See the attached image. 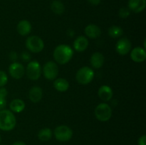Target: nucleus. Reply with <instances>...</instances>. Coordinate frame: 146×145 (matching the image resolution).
<instances>
[{
    "mask_svg": "<svg viewBox=\"0 0 146 145\" xmlns=\"http://www.w3.org/2000/svg\"><path fill=\"white\" fill-rule=\"evenodd\" d=\"M74 55V51L69 45L61 44L56 47L54 51V58L55 61L61 65H64L71 61Z\"/></svg>",
    "mask_w": 146,
    "mask_h": 145,
    "instance_id": "1",
    "label": "nucleus"
},
{
    "mask_svg": "<svg viewBox=\"0 0 146 145\" xmlns=\"http://www.w3.org/2000/svg\"><path fill=\"white\" fill-rule=\"evenodd\" d=\"M17 119L12 112L8 109L0 110V129L11 131L15 127Z\"/></svg>",
    "mask_w": 146,
    "mask_h": 145,
    "instance_id": "2",
    "label": "nucleus"
},
{
    "mask_svg": "<svg viewBox=\"0 0 146 145\" xmlns=\"http://www.w3.org/2000/svg\"><path fill=\"white\" fill-rule=\"evenodd\" d=\"M94 114L98 120L101 122H107L112 117V109L106 102L98 104L95 108Z\"/></svg>",
    "mask_w": 146,
    "mask_h": 145,
    "instance_id": "3",
    "label": "nucleus"
},
{
    "mask_svg": "<svg viewBox=\"0 0 146 145\" xmlns=\"http://www.w3.org/2000/svg\"><path fill=\"white\" fill-rule=\"evenodd\" d=\"M94 78V71L88 66L81 68L76 74V80L81 85H88L93 80Z\"/></svg>",
    "mask_w": 146,
    "mask_h": 145,
    "instance_id": "4",
    "label": "nucleus"
},
{
    "mask_svg": "<svg viewBox=\"0 0 146 145\" xmlns=\"http://www.w3.org/2000/svg\"><path fill=\"white\" fill-rule=\"evenodd\" d=\"M26 47L31 52L38 53L44 49V43L40 37L37 36H31L26 41Z\"/></svg>",
    "mask_w": 146,
    "mask_h": 145,
    "instance_id": "5",
    "label": "nucleus"
},
{
    "mask_svg": "<svg viewBox=\"0 0 146 145\" xmlns=\"http://www.w3.org/2000/svg\"><path fill=\"white\" fill-rule=\"evenodd\" d=\"M54 136L59 142H68L72 138L73 131L66 125H60L54 129Z\"/></svg>",
    "mask_w": 146,
    "mask_h": 145,
    "instance_id": "6",
    "label": "nucleus"
},
{
    "mask_svg": "<svg viewBox=\"0 0 146 145\" xmlns=\"http://www.w3.org/2000/svg\"><path fill=\"white\" fill-rule=\"evenodd\" d=\"M41 75V67L36 61H30L27 67V75L31 80H36Z\"/></svg>",
    "mask_w": 146,
    "mask_h": 145,
    "instance_id": "7",
    "label": "nucleus"
},
{
    "mask_svg": "<svg viewBox=\"0 0 146 145\" xmlns=\"http://www.w3.org/2000/svg\"><path fill=\"white\" fill-rule=\"evenodd\" d=\"M43 73L47 80H55L58 75V67L56 63L54 61H48L46 63L43 68Z\"/></svg>",
    "mask_w": 146,
    "mask_h": 145,
    "instance_id": "8",
    "label": "nucleus"
},
{
    "mask_svg": "<svg viewBox=\"0 0 146 145\" xmlns=\"http://www.w3.org/2000/svg\"><path fill=\"white\" fill-rule=\"evenodd\" d=\"M131 46H132V44H131V41L124 37V38H120L116 43L115 50L118 54L121 55H125L131 51Z\"/></svg>",
    "mask_w": 146,
    "mask_h": 145,
    "instance_id": "9",
    "label": "nucleus"
},
{
    "mask_svg": "<svg viewBox=\"0 0 146 145\" xmlns=\"http://www.w3.org/2000/svg\"><path fill=\"white\" fill-rule=\"evenodd\" d=\"M9 72L10 75L14 79H20L25 73V68L22 64L14 62L9 67Z\"/></svg>",
    "mask_w": 146,
    "mask_h": 145,
    "instance_id": "10",
    "label": "nucleus"
},
{
    "mask_svg": "<svg viewBox=\"0 0 146 145\" xmlns=\"http://www.w3.org/2000/svg\"><path fill=\"white\" fill-rule=\"evenodd\" d=\"M131 58L135 63L143 62L146 59L145 49L142 47H135L131 50Z\"/></svg>",
    "mask_w": 146,
    "mask_h": 145,
    "instance_id": "11",
    "label": "nucleus"
},
{
    "mask_svg": "<svg viewBox=\"0 0 146 145\" xmlns=\"http://www.w3.org/2000/svg\"><path fill=\"white\" fill-rule=\"evenodd\" d=\"M145 6L146 0H128V9L135 13H140L143 11Z\"/></svg>",
    "mask_w": 146,
    "mask_h": 145,
    "instance_id": "12",
    "label": "nucleus"
},
{
    "mask_svg": "<svg viewBox=\"0 0 146 145\" xmlns=\"http://www.w3.org/2000/svg\"><path fill=\"white\" fill-rule=\"evenodd\" d=\"M43 90L42 88L38 86H34L30 89L29 92V98L30 100L34 103L40 102L42 99Z\"/></svg>",
    "mask_w": 146,
    "mask_h": 145,
    "instance_id": "13",
    "label": "nucleus"
},
{
    "mask_svg": "<svg viewBox=\"0 0 146 145\" xmlns=\"http://www.w3.org/2000/svg\"><path fill=\"white\" fill-rule=\"evenodd\" d=\"M98 97L101 98V100L107 102V101L111 100L113 95V92L111 87L108 86V85H102L98 89Z\"/></svg>",
    "mask_w": 146,
    "mask_h": 145,
    "instance_id": "14",
    "label": "nucleus"
},
{
    "mask_svg": "<svg viewBox=\"0 0 146 145\" xmlns=\"http://www.w3.org/2000/svg\"><path fill=\"white\" fill-rule=\"evenodd\" d=\"M88 46V40L85 36H80L77 37L74 42V48L78 52L86 51Z\"/></svg>",
    "mask_w": 146,
    "mask_h": 145,
    "instance_id": "15",
    "label": "nucleus"
},
{
    "mask_svg": "<svg viewBox=\"0 0 146 145\" xmlns=\"http://www.w3.org/2000/svg\"><path fill=\"white\" fill-rule=\"evenodd\" d=\"M104 61H105V58L104 55L99 52H96L93 53L90 59L91 65L95 69L101 68L104 65Z\"/></svg>",
    "mask_w": 146,
    "mask_h": 145,
    "instance_id": "16",
    "label": "nucleus"
},
{
    "mask_svg": "<svg viewBox=\"0 0 146 145\" xmlns=\"http://www.w3.org/2000/svg\"><path fill=\"white\" fill-rule=\"evenodd\" d=\"M31 24L27 20H21L17 24V29L19 34L21 36H27L31 31Z\"/></svg>",
    "mask_w": 146,
    "mask_h": 145,
    "instance_id": "17",
    "label": "nucleus"
},
{
    "mask_svg": "<svg viewBox=\"0 0 146 145\" xmlns=\"http://www.w3.org/2000/svg\"><path fill=\"white\" fill-rule=\"evenodd\" d=\"M85 34L88 38H97L101 35V30L97 25L89 24L85 28Z\"/></svg>",
    "mask_w": 146,
    "mask_h": 145,
    "instance_id": "18",
    "label": "nucleus"
},
{
    "mask_svg": "<svg viewBox=\"0 0 146 145\" xmlns=\"http://www.w3.org/2000/svg\"><path fill=\"white\" fill-rule=\"evenodd\" d=\"M54 87L58 92H66L69 88V82L65 78H57L54 80Z\"/></svg>",
    "mask_w": 146,
    "mask_h": 145,
    "instance_id": "19",
    "label": "nucleus"
},
{
    "mask_svg": "<svg viewBox=\"0 0 146 145\" xmlns=\"http://www.w3.org/2000/svg\"><path fill=\"white\" fill-rule=\"evenodd\" d=\"M25 102L21 99H14L10 102L9 107L12 112L16 113L21 112L25 109Z\"/></svg>",
    "mask_w": 146,
    "mask_h": 145,
    "instance_id": "20",
    "label": "nucleus"
},
{
    "mask_svg": "<svg viewBox=\"0 0 146 145\" xmlns=\"http://www.w3.org/2000/svg\"><path fill=\"white\" fill-rule=\"evenodd\" d=\"M51 9L54 14L61 15L65 11V7L63 2L59 0H54L51 4Z\"/></svg>",
    "mask_w": 146,
    "mask_h": 145,
    "instance_id": "21",
    "label": "nucleus"
},
{
    "mask_svg": "<svg viewBox=\"0 0 146 145\" xmlns=\"http://www.w3.org/2000/svg\"><path fill=\"white\" fill-rule=\"evenodd\" d=\"M52 131L49 128H43L38 132V138L42 142L49 141L52 137Z\"/></svg>",
    "mask_w": 146,
    "mask_h": 145,
    "instance_id": "22",
    "label": "nucleus"
},
{
    "mask_svg": "<svg viewBox=\"0 0 146 145\" xmlns=\"http://www.w3.org/2000/svg\"><path fill=\"white\" fill-rule=\"evenodd\" d=\"M123 31L122 28L118 26H112L109 28L108 29V35L111 37V38H117L121 37L123 35Z\"/></svg>",
    "mask_w": 146,
    "mask_h": 145,
    "instance_id": "23",
    "label": "nucleus"
},
{
    "mask_svg": "<svg viewBox=\"0 0 146 145\" xmlns=\"http://www.w3.org/2000/svg\"><path fill=\"white\" fill-rule=\"evenodd\" d=\"M130 14H131V10L128 9V7H121L119 10V16L122 18H126L129 16Z\"/></svg>",
    "mask_w": 146,
    "mask_h": 145,
    "instance_id": "24",
    "label": "nucleus"
},
{
    "mask_svg": "<svg viewBox=\"0 0 146 145\" xmlns=\"http://www.w3.org/2000/svg\"><path fill=\"white\" fill-rule=\"evenodd\" d=\"M8 82V76L4 71H0V88L4 87Z\"/></svg>",
    "mask_w": 146,
    "mask_h": 145,
    "instance_id": "25",
    "label": "nucleus"
},
{
    "mask_svg": "<svg viewBox=\"0 0 146 145\" xmlns=\"http://www.w3.org/2000/svg\"><path fill=\"white\" fill-rule=\"evenodd\" d=\"M6 106H7V100H6V98L0 96V110L4 109Z\"/></svg>",
    "mask_w": 146,
    "mask_h": 145,
    "instance_id": "26",
    "label": "nucleus"
},
{
    "mask_svg": "<svg viewBox=\"0 0 146 145\" xmlns=\"http://www.w3.org/2000/svg\"><path fill=\"white\" fill-rule=\"evenodd\" d=\"M138 145H146V136L143 135L138 139Z\"/></svg>",
    "mask_w": 146,
    "mask_h": 145,
    "instance_id": "27",
    "label": "nucleus"
},
{
    "mask_svg": "<svg viewBox=\"0 0 146 145\" xmlns=\"http://www.w3.org/2000/svg\"><path fill=\"white\" fill-rule=\"evenodd\" d=\"M21 58L24 60V61H29L31 59V56H30V54L27 52H24L21 55Z\"/></svg>",
    "mask_w": 146,
    "mask_h": 145,
    "instance_id": "28",
    "label": "nucleus"
},
{
    "mask_svg": "<svg viewBox=\"0 0 146 145\" xmlns=\"http://www.w3.org/2000/svg\"><path fill=\"white\" fill-rule=\"evenodd\" d=\"M7 94H8V92H7V89H6L5 88H4V87H1V88H0V96L6 98Z\"/></svg>",
    "mask_w": 146,
    "mask_h": 145,
    "instance_id": "29",
    "label": "nucleus"
},
{
    "mask_svg": "<svg viewBox=\"0 0 146 145\" xmlns=\"http://www.w3.org/2000/svg\"><path fill=\"white\" fill-rule=\"evenodd\" d=\"M87 1H88L90 4H92V5L96 6V5H98V4L101 3V0H87Z\"/></svg>",
    "mask_w": 146,
    "mask_h": 145,
    "instance_id": "30",
    "label": "nucleus"
},
{
    "mask_svg": "<svg viewBox=\"0 0 146 145\" xmlns=\"http://www.w3.org/2000/svg\"><path fill=\"white\" fill-rule=\"evenodd\" d=\"M9 58H10V59L12 60V61H16V60L17 59V53L11 52V53H10Z\"/></svg>",
    "mask_w": 146,
    "mask_h": 145,
    "instance_id": "31",
    "label": "nucleus"
},
{
    "mask_svg": "<svg viewBox=\"0 0 146 145\" xmlns=\"http://www.w3.org/2000/svg\"><path fill=\"white\" fill-rule=\"evenodd\" d=\"M12 145H27L24 142H21V141H17L15 142L14 143L12 144Z\"/></svg>",
    "mask_w": 146,
    "mask_h": 145,
    "instance_id": "32",
    "label": "nucleus"
},
{
    "mask_svg": "<svg viewBox=\"0 0 146 145\" xmlns=\"http://www.w3.org/2000/svg\"><path fill=\"white\" fill-rule=\"evenodd\" d=\"M1 135H0V144H1Z\"/></svg>",
    "mask_w": 146,
    "mask_h": 145,
    "instance_id": "33",
    "label": "nucleus"
},
{
    "mask_svg": "<svg viewBox=\"0 0 146 145\" xmlns=\"http://www.w3.org/2000/svg\"><path fill=\"white\" fill-rule=\"evenodd\" d=\"M1 145H6V144H1Z\"/></svg>",
    "mask_w": 146,
    "mask_h": 145,
    "instance_id": "34",
    "label": "nucleus"
}]
</instances>
